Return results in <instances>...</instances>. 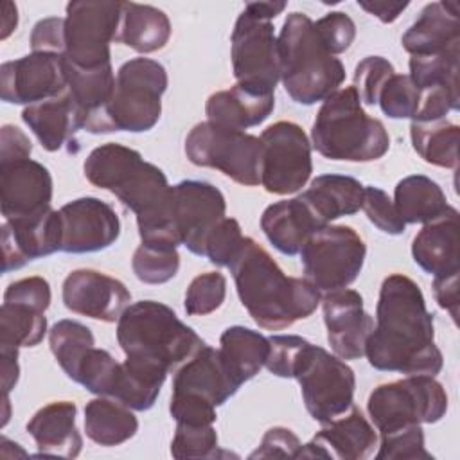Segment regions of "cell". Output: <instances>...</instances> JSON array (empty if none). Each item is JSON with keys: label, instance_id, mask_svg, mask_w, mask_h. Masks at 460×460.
I'll return each instance as SVG.
<instances>
[{"label": "cell", "instance_id": "obj_45", "mask_svg": "<svg viewBox=\"0 0 460 460\" xmlns=\"http://www.w3.org/2000/svg\"><path fill=\"white\" fill-rule=\"evenodd\" d=\"M268 341H270V352L264 367L277 377L295 379V374L311 341L296 334H275V336H270Z\"/></svg>", "mask_w": 460, "mask_h": 460}, {"label": "cell", "instance_id": "obj_21", "mask_svg": "<svg viewBox=\"0 0 460 460\" xmlns=\"http://www.w3.org/2000/svg\"><path fill=\"white\" fill-rule=\"evenodd\" d=\"M322 426L323 428L298 449L296 458L365 460L377 446L374 426L354 404L347 413Z\"/></svg>", "mask_w": 460, "mask_h": 460}, {"label": "cell", "instance_id": "obj_36", "mask_svg": "<svg viewBox=\"0 0 460 460\" xmlns=\"http://www.w3.org/2000/svg\"><path fill=\"white\" fill-rule=\"evenodd\" d=\"M47 334L45 311L25 304L4 302L0 307V345L36 347Z\"/></svg>", "mask_w": 460, "mask_h": 460}, {"label": "cell", "instance_id": "obj_8", "mask_svg": "<svg viewBox=\"0 0 460 460\" xmlns=\"http://www.w3.org/2000/svg\"><path fill=\"white\" fill-rule=\"evenodd\" d=\"M185 155L198 167H212L239 185L261 183V138L210 120L196 124L185 138Z\"/></svg>", "mask_w": 460, "mask_h": 460}, {"label": "cell", "instance_id": "obj_22", "mask_svg": "<svg viewBox=\"0 0 460 460\" xmlns=\"http://www.w3.org/2000/svg\"><path fill=\"white\" fill-rule=\"evenodd\" d=\"M61 250L59 210L52 207L18 221H5L2 226V271L9 273L29 261L47 257Z\"/></svg>", "mask_w": 460, "mask_h": 460}, {"label": "cell", "instance_id": "obj_29", "mask_svg": "<svg viewBox=\"0 0 460 460\" xmlns=\"http://www.w3.org/2000/svg\"><path fill=\"white\" fill-rule=\"evenodd\" d=\"M275 108V92H262L235 83L228 90L212 93L207 99L205 113L210 122L241 129L262 124Z\"/></svg>", "mask_w": 460, "mask_h": 460}, {"label": "cell", "instance_id": "obj_6", "mask_svg": "<svg viewBox=\"0 0 460 460\" xmlns=\"http://www.w3.org/2000/svg\"><path fill=\"white\" fill-rule=\"evenodd\" d=\"M311 140L322 156L343 162H374L390 149L385 124L363 110L354 86L340 88L322 102Z\"/></svg>", "mask_w": 460, "mask_h": 460}, {"label": "cell", "instance_id": "obj_20", "mask_svg": "<svg viewBox=\"0 0 460 460\" xmlns=\"http://www.w3.org/2000/svg\"><path fill=\"white\" fill-rule=\"evenodd\" d=\"M327 341L341 359L365 356V343L374 331V318L363 307V296L356 289H336L320 300Z\"/></svg>", "mask_w": 460, "mask_h": 460}, {"label": "cell", "instance_id": "obj_25", "mask_svg": "<svg viewBox=\"0 0 460 460\" xmlns=\"http://www.w3.org/2000/svg\"><path fill=\"white\" fill-rule=\"evenodd\" d=\"M322 226L325 225L302 196L271 203L261 216L264 235L284 255L300 253L309 235Z\"/></svg>", "mask_w": 460, "mask_h": 460}, {"label": "cell", "instance_id": "obj_33", "mask_svg": "<svg viewBox=\"0 0 460 460\" xmlns=\"http://www.w3.org/2000/svg\"><path fill=\"white\" fill-rule=\"evenodd\" d=\"M84 431L99 446H120L138 431V420L131 408L117 399L99 395L84 406Z\"/></svg>", "mask_w": 460, "mask_h": 460}, {"label": "cell", "instance_id": "obj_53", "mask_svg": "<svg viewBox=\"0 0 460 460\" xmlns=\"http://www.w3.org/2000/svg\"><path fill=\"white\" fill-rule=\"evenodd\" d=\"M32 52H56L65 56V18L50 16L40 20L31 32Z\"/></svg>", "mask_w": 460, "mask_h": 460}, {"label": "cell", "instance_id": "obj_1", "mask_svg": "<svg viewBox=\"0 0 460 460\" xmlns=\"http://www.w3.org/2000/svg\"><path fill=\"white\" fill-rule=\"evenodd\" d=\"M365 356L370 367L381 372L437 376L442 370L444 358L435 345L433 314L410 277L392 273L383 280Z\"/></svg>", "mask_w": 460, "mask_h": 460}, {"label": "cell", "instance_id": "obj_38", "mask_svg": "<svg viewBox=\"0 0 460 460\" xmlns=\"http://www.w3.org/2000/svg\"><path fill=\"white\" fill-rule=\"evenodd\" d=\"M458 59L460 45L440 54L411 56L408 75L420 92L429 88H449L458 92Z\"/></svg>", "mask_w": 460, "mask_h": 460}, {"label": "cell", "instance_id": "obj_58", "mask_svg": "<svg viewBox=\"0 0 460 460\" xmlns=\"http://www.w3.org/2000/svg\"><path fill=\"white\" fill-rule=\"evenodd\" d=\"M286 2H248L244 5V11L250 13L255 18L271 22L275 16H279L286 9Z\"/></svg>", "mask_w": 460, "mask_h": 460}, {"label": "cell", "instance_id": "obj_44", "mask_svg": "<svg viewBox=\"0 0 460 460\" xmlns=\"http://www.w3.org/2000/svg\"><path fill=\"white\" fill-rule=\"evenodd\" d=\"M420 90L408 74H394L383 86L377 104L390 119H411L419 108Z\"/></svg>", "mask_w": 460, "mask_h": 460}, {"label": "cell", "instance_id": "obj_46", "mask_svg": "<svg viewBox=\"0 0 460 460\" xmlns=\"http://www.w3.org/2000/svg\"><path fill=\"white\" fill-rule=\"evenodd\" d=\"M395 74L394 65L383 56H367L356 65L354 90L365 104H377L379 93L386 81Z\"/></svg>", "mask_w": 460, "mask_h": 460}, {"label": "cell", "instance_id": "obj_57", "mask_svg": "<svg viewBox=\"0 0 460 460\" xmlns=\"http://www.w3.org/2000/svg\"><path fill=\"white\" fill-rule=\"evenodd\" d=\"M358 5L368 14L379 18L383 23H392L408 7V2H365L358 0Z\"/></svg>", "mask_w": 460, "mask_h": 460}, {"label": "cell", "instance_id": "obj_27", "mask_svg": "<svg viewBox=\"0 0 460 460\" xmlns=\"http://www.w3.org/2000/svg\"><path fill=\"white\" fill-rule=\"evenodd\" d=\"M23 122L36 135L41 147L54 153L66 144H75V135L83 129V117L72 95L63 92L58 97L25 106Z\"/></svg>", "mask_w": 460, "mask_h": 460}, {"label": "cell", "instance_id": "obj_56", "mask_svg": "<svg viewBox=\"0 0 460 460\" xmlns=\"http://www.w3.org/2000/svg\"><path fill=\"white\" fill-rule=\"evenodd\" d=\"M0 358H2V388L4 395L16 386L20 377V365H18V349L0 345Z\"/></svg>", "mask_w": 460, "mask_h": 460}, {"label": "cell", "instance_id": "obj_19", "mask_svg": "<svg viewBox=\"0 0 460 460\" xmlns=\"http://www.w3.org/2000/svg\"><path fill=\"white\" fill-rule=\"evenodd\" d=\"M50 171L31 158L0 164V207L5 221H18L50 208Z\"/></svg>", "mask_w": 460, "mask_h": 460}, {"label": "cell", "instance_id": "obj_16", "mask_svg": "<svg viewBox=\"0 0 460 460\" xmlns=\"http://www.w3.org/2000/svg\"><path fill=\"white\" fill-rule=\"evenodd\" d=\"M68 88L65 56L31 52L0 66V97L9 104H36L61 95Z\"/></svg>", "mask_w": 460, "mask_h": 460}, {"label": "cell", "instance_id": "obj_54", "mask_svg": "<svg viewBox=\"0 0 460 460\" xmlns=\"http://www.w3.org/2000/svg\"><path fill=\"white\" fill-rule=\"evenodd\" d=\"M32 144L29 137L13 124H5L0 129V164L31 158Z\"/></svg>", "mask_w": 460, "mask_h": 460}, {"label": "cell", "instance_id": "obj_3", "mask_svg": "<svg viewBox=\"0 0 460 460\" xmlns=\"http://www.w3.org/2000/svg\"><path fill=\"white\" fill-rule=\"evenodd\" d=\"M228 268L243 307L266 331H280L311 316L322 300L307 279L288 277L252 237H244Z\"/></svg>", "mask_w": 460, "mask_h": 460}, {"label": "cell", "instance_id": "obj_32", "mask_svg": "<svg viewBox=\"0 0 460 460\" xmlns=\"http://www.w3.org/2000/svg\"><path fill=\"white\" fill-rule=\"evenodd\" d=\"M169 38L171 22L162 9L124 2L117 43H124L140 54H151L164 49Z\"/></svg>", "mask_w": 460, "mask_h": 460}, {"label": "cell", "instance_id": "obj_4", "mask_svg": "<svg viewBox=\"0 0 460 460\" xmlns=\"http://www.w3.org/2000/svg\"><path fill=\"white\" fill-rule=\"evenodd\" d=\"M280 81L288 95L304 106L325 101L345 81L343 63L322 43L305 13H289L277 38Z\"/></svg>", "mask_w": 460, "mask_h": 460}, {"label": "cell", "instance_id": "obj_51", "mask_svg": "<svg viewBox=\"0 0 460 460\" xmlns=\"http://www.w3.org/2000/svg\"><path fill=\"white\" fill-rule=\"evenodd\" d=\"M169 411L180 424H214L217 419L212 402L190 394H172Z\"/></svg>", "mask_w": 460, "mask_h": 460}, {"label": "cell", "instance_id": "obj_39", "mask_svg": "<svg viewBox=\"0 0 460 460\" xmlns=\"http://www.w3.org/2000/svg\"><path fill=\"white\" fill-rule=\"evenodd\" d=\"M135 277L144 284H165L176 277L180 253L174 244L164 241H140L131 259Z\"/></svg>", "mask_w": 460, "mask_h": 460}, {"label": "cell", "instance_id": "obj_28", "mask_svg": "<svg viewBox=\"0 0 460 460\" xmlns=\"http://www.w3.org/2000/svg\"><path fill=\"white\" fill-rule=\"evenodd\" d=\"M77 406L70 401H54L40 408L27 422L40 455L75 458L83 447V437L75 426Z\"/></svg>", "mask_w": 460, "mask_h": 460}, {"label": "cell", "instance_id": "obj_52", "mask_svg": "<svg viewBox=\"0 0 460 460\" xmlns=\"http://www.w3.org/2000/svg\"><path fill=\"white\" fill-rule=\"evenodd\" d=\"M300 447V438L289 428L273 426L264 433L259 447L250 455V458H296Z\"/></svg>", "mask_w": 460, "mask_h": 460}, {"label": "cell", "instance_id": "obj_2", "mask_svg": "<svg viewBox=\"0 0 460 460\" xmlns=\"http://www.w3.org/2000/svg\"><path fill=\"white\" fill-rule=\"evenodd\" d=\"M86 180L137 216L140 241H164L178 246L171 225V187L160 167L146 162L137 149L117 142L95 147L83 165Z\"/></svg>", "mask_w": 460, "mask_h": 460}, {"label": "cell", "instance_id": "obj_10", "mask_svg": "<svg viewBox=\"0 0 460 460\" xmlns=\"http://www.w3.org/2000/svg\"><path fill=\"white\" fill-rule=\"evenodd\" d=\"M367 257L365 241L352 226L325 225L313 232L300 250L304 279L320 293L352 284Z\"/></svg>", "mask_w": 460, "mask_h": 460}, {"label": "cell", "instance_id": "obj_30", "mask_svg": "<svg viewBox=\"0 0 460 460\" xmlns=\"http://www.w3.org/2000/svg\"><path fill=\"white\" fill-rule=\"evenodd\" d=\"M365 185L345 174H320L300 196L309 203L323 225L361 210Z\"/></svg>", "mask_w": 460, "mask_h": 460}, {"label": "cell", "instance_id": "obj_49", "mask_svg": "<svg viewBox=\"0 0 460 460\" xmlns=\"http://www.w3.org/2000/svg\"><path fill=\"white\" fill-rule=\"evenodd\" d=\"M314 29L325 49L338 56L345 52L356 38V23L343 11H331L314 22Z\"/></svg>", "mask_w": 460, "mask_h": 460}, {"label": "cell", "instance_id": "obj_31", "mask_svg": "<svg viewBox=\"0 0 460 460\" xmlns=\"http://www.w3.org/2000/svg\"><path fill=\"white\" fill-rule=\"evenodd\" d=\"M270 341L244 325L226 327L219 338V356L237 386L250 381L266 365Z\"/></svg>", "mask_w": 460, "mask_h": 460}, {"label": "cell", "instance_id": "obj_43", "mask_svg": "<svg viewBox=\"0 0 460 460\" xmlns=\"http://www.w3.org/2000/svg\"><path fill=\"white\" fill-rule=\"evenodd\" d=\"M217 451V433L212 424H180L176 422L171 442V455L183 458H212Z\"/></svg>", "mask_w": 460, "mask_h": 460}, {"label": "cell", "instance_id": "obj_35", "mask_svg": "<svg viewBox=\"0 0 460 460\" xmlns=\"http://www.w3.org/2000/svg\"><path fill=\"white\" fill-rule=\"evenodd\" d=\"M410 138L417 155L431 165L456 169L458 167V140L460 126L447 119L410 124Z\"/></svg>", "mask_w": 460, "mask_h": 460}, {"label": "cell", "instance_id": "obj_50", "mask_svg": "<svg viewBox=\"0 0 460 460\" xmlns=\"http://www.w3.org/2000/svg\"><path fill=\"white\" fill-rule=\"evenodd\" d=\"M50 284L43 277H25L14 280L7 286L4 293V302L25 304L40 311H47L50 305Z\"/></svg>", "mask_w": 460, "mask_h": 460}, {"label": "cell", "instance_id": "obj_5", "mask_svg": "<svg viewBox=\"0 0 460 460\" xmlns=\"http://www.w3.org/2000/svg\"><path fill=\"white\" fill-rule=\"evenodd\" d=\"M117 341L126 359L167 372L178 370L205 341L176 313L156 300L129 304L117 320Z\"/></svg>", "mask_w": 460, "mask_h": 460}, {"label": "cell", "instance_id": "obj_37", "mask_svg": "<svg viewBox=\"0 0 460 460\" xmlns=\"http://www.w3.org/2000/svg\"><path fill=\"white\" fill-rule=\"evenodd\" d=\"M49 345L63 372L74 381L81 361L95 347V340L86 325L75 320H59L49 331Z\"/></svg>", "mask_w": 460, "mask_h": 460}, {"label": "cell", "instance_id": "obj_18", "mask_svg": "<svg viewBox=\"0 0 460 460\" xmlns=\"http://www.w3.org/2000/svg\"><path fill=\"white\" fill-rule=\"evenodd\" d=\"M63 304L68 311L101 322H115L131 302L129 289L97 270H74L63 280Z\"/></svg>", "mask_w": 460, "mask_h": 460}, {"label": "cell", "instance_id": "obj_34", "mask_svg": "<svg viewBox=\"0 0 460 460\" xmlns=\"http://www.w3.org/2000/svg\"><path fill=\"white\" fill-rule=\"evenodd\" d=\"M394 205L404 223H429L451 207L442 187L424 174L402 178L394 190Z\"/></svg>", "mask_w": 460, "mask_h": 460}, {"label": "cell", "instance_id": "obj_55", "mask_svg": "<svg viewBox=\"0 0 460 460\" xmlns=\"http://www.w3.org/2000/svg\"><path fill=\"white\" fill-rule=\"evenodd\" d=\"M433 295L437 304L449 313L453 322L458 320V273L433 279Z\"/></svg>", "mask_w": 460, "mask_h": 460}, {"label": "cell", "instance_id": "obj_23", "mask_svg": "<svg viewBox=\"0 0 460 460\" xmlns=\"http://www.w3.org/2000/svg\"><path fill=\"white\" fill-rule=\"evenodd\" d=\"M458 210L449 207L446 214L426 223L413 237L411 257L417 266L433 277L460 273Z\"/></svg>", "mask_w": 460, "mask_h": 460}, {"label": "cell", "instance_id": "obj_13", "mask_svg": "<svg viewBox=\"0 0 460 460\" xmlns=\"http://www.w3.org/2000/svg\"><path fill=\"white\" fill-rule=\"evenodd\" d=\"M261 185L270 194L298 192L313 172L311 142L296 122L279 120L261 133Z\"/></svg>", "mask_w": 460, "mask_h": 460}, {"label": "cell", "instance_id": "obj_12", "mask_svg": "<svg viewBox=\"0 0 460 460\" xmlns=\"http://www.w3.org/2000/svg\"><path fill=\"white\" fill-rule=\"evenodd\" d=\"M295 379L300 385L307 413L320 424L347 413L354 404V370L318 345H309Z\"/></svg>", "mask_w": 460, "mask_h": 460}, {"label": "cell", "instance_id": "obj_48", "mask_svg": "<svg viewBox=\"0 0 460 460\" xmlns=\"http://www.w3.org/2000/svg\"><path fill=\"white\" fill-rule=\"evenodd\" d=\"M244 235L237 219L225 217L208 235L205 244V257L216 266H230L235 259Z\"/></svg>", "mask_w": 460, "mask_h": 460}, {"label": "cell", "instance_id": "obj_40", "mask_svg": "<svg viewBox=\"0 0 460 460\" xmlns=\"http://www.w3.org/2000/svg\"><path fill=\"white\" fill-rule=\"evenodd\" d=\"M377 460H433V455L424 446L420 424H406L388 431H381Z\"/></svg>", "mask_w": 460, "mask_h": 460}, {"label": "cell", "instance_id": "obj_14", "mask_svg": "<svg viewBox=\"0 0 460 460\" xmlns=\"http://www.w3.org/2000/svg\"><path fill=\"white\" fill-rule=\"evenodd\" d=\"M232 68L239 84L275 92L280 81L273 23L243 11L232 31Z\"/></svg>", "mask_w": 460, "mask_h": 460}, {"label": "cell", "instance_id": "obj_7", "mask_svg": "<svg viewBox=\"0 0 460 460\" xmlns=\"http://www.w3.org/2000/svg\"><path fill=\"white\" fill-rule=\"evenodd\" d=\"M167 83L164 65L151 58H133L122 63L106 108V133L153 129L162 115Z\"/></svg>", "mask_w": 460, "mask_h": 460}, {"label": "cell", "instance_id": "obj_11", "mask_svg": "<svg viewBox=\"0 0 460 460\" xmlns=\"http://www.w3.org/2000/svg\"><path fill=\"white\" fill-rule=\"evenodd\" d=\"M124 2L74 0L66 4L65 59L81 68L110 61V43H117Z\"/></svg>", "mask_w": 460, "mask_h": 460}, {"label": "cell", "instance_id": "obj_26", "mask_svg": "<svg viewBox=\"0 0 460 460\" xmlns=\"http://www.w3.org/2000/svg\"><path fill=\"white\" fill-rule=\"evenodd\" d=\"M239 386L228 376L219 349L203 345L174 374L172 394H190L207 399L214 406L225 404Z\"/></svg>", "mask_w": 460, "mask_h": 460}, {"label": "cell", "instance_id": "obj_15", "mask_svg": "<svg viewBox=\"0 0 460 460\" xmlns=\"http://www.w3.org/2000/svg\"><path fill=\"white\" fill-rule=\"evenodd\" d=\"M223 192L208 181L183 180L171 187V225L178 244L205 257L210 232L225 219Z\"/></svg>", "mask_w": 460, "mask_h": 460}, {"label": "cell", "instance_id": "obj_24", "mask_svg": "<svg viewBox=\"0 0 460 460\" xmlns=\"http://www.w3.org/2000/svg\"><path fill=\"white\" fill-rule=\"evenodd\" d=\"M402 49L411 56L440 54L460 45L458 2H431L401 38Z\"/></svg>", "mask_w": 460, "mask_h": 460}, {"label": "cell", "instance_id": "obj_59", "mask_svg": "<svg viewBox=\"0 0 460 460\" xmlns=\"http://www.w3.org/2000/svg\"><path fill=\"white\" fill-rule=\"evenodd\" d=\"M4 14H2V40H5L18 25V9L13 2H4Z\"/></svg>", "mask_w": 460, "mask_h": 460}, {"label": "cell", "instance_id": "obj_9", "mask_svg": "<svg viewBox=\"0 0 460 460\" xmlns=\"http://www.w3.org/2000/svg\"><path fill=\"white\" fill-rule=\"evenodd\" d=\"M367 410L379 433L406 424H435L447 411V394L435 376L415 374L376 386Z\"/></svg>", "mask_w": 460, "mask_h": 460}, {"label": "cell", "instance_id": "obj_17", "mask_svg": "<svg viewBox=\"0 0 460 460\" xmlns=\"http://www.w3.org/2000/svg\"><path fill=\"white\" fill-rule=\"evenodd\" d=\"M61 250L92 253L110 248L120 235V221L113 207L99 198H77L59 208Z\"/></svg>", "mask_w": 460, "mask_h": 460}, {"label": "cell", "instance_id": "obj_42", "mask_svg": "<svg viewBox=\"0 0 460 460\" xmlns=\"http://www.w3.org/2000/svg\"><path fill=\"white\" fill-rule=\"evenodd\" d=\"M226 296V279L219 271H207L194 277L185 291V313L205 316L221 307Z\"/></svg>", "mask_w": 460, "mask_h": 460}, {"label": "cell", "instance_id": "obj_47", "mask_svg": "<svg viewBox=\"0 0 460 460\" xmlns=\"http://www.w3.org/2000/svg\"><path fill=\"white\" fill-rule=\"evenodd\" d=\"M368 221L381 232L388 235H399L404 232L406 223L399 217L397 208L390 196L374 185H368L363 189V205Z\"/></svg>", "mask_w": 460, "mask_h": 460}, {"label": "cell", "instance_id": "obj_41", "mask_svg": "<svg viewBox=\"0 0 460 460\" xmlns=\"http://www.w3.org/2000/svg\"><path fill=\"white\" fill-rule=\"evenodd\" d=\"M119 370L120 363L108 350L93 347L81 361L74 381L95 395L110 397Z\"/></svg>", "mask_w": 460, "mask_h": 460}]
</instances>
